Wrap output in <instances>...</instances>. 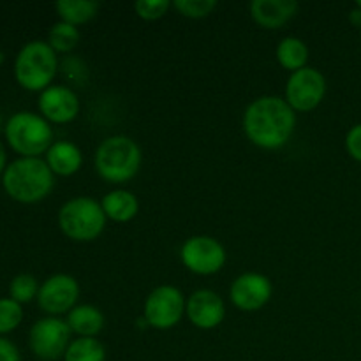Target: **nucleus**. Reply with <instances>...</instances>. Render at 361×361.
I'll list each match as a JSON object with an SVG mask.
<instances>
[{"instance_id": "nucleus-1", "label": "nucleus", "mask_w": 361, "mask_h": 361, "mask_svg": "<svg viewBox=\"0 0 361 361\" xmlns=\"http://www.w3.org/2000/svg\"><path fill=\"white\" fill-rule=\"evenodd\" d=\"M296 113L286 99L264 95L250 102L243 115V130L249 141L264 150H277L291 140Z\"/></svg>"}, {"instance_id": "nucleus-2", "label": "nucleus", "mask_w": 361, "mask_h": 361, "mask_svg": "<svg viewBox=\"0 0 361 361\" xmlns=\"http://www.w3.org/2000/svg\"><path fill=\"white\" fill-rule=\"evenodd\" d=\"M2 185L11 200L34 204L49 196L55 185V175L41 157H20L6 168Z\"/></svg>"}, {"instance_id": "nucleus-3", "label": "nucleus", "mask_w": 361, "mask_h": 361, "mask_svg": "<svg viewBox=\"0 0 361 361\" xmlns=\"http://www.w3.org/2000/svg\"><path fill=\"white\" fill-rule=\"evenodd\" d=\"M59 71L56 51L48 41H30L18 51L14 60V78L28 92H44L51 87Z\"/></svg>"}, {"instance_id": "nucleus-4", "label": "nucleus", "mask_w": 361, "mask_h": 361, "mask_svg": "<svg viewBox=\"0 0 361 361\" xmlns=\"http://www.w3.org/2000/svg\"><path fill=\"white\" fill-rule=\"evenodd\" d=\"M141 168V148L127 136L106 137L95 150V169L109 183H126Z\"/></svg>"}, {"instance_id": "nucleus-5", "label": "nucleus", "mask_w": 361, "mask_h": 361, "mask_svg": "<svg viewBox=\"0 0 361 361\" xmlns=\"http://www.w3.org/2000/svg\"><path fill=\"white\" fill-rule=\"evenodd\" d=\"M4 134L9 147L21 157H39L55 143L48 120L32 111H18L9 116Z\"/></svg>"}, {"instance_id": "nucleus-6", "label": "nucleus", "mask_w": 361, "mask_h": 361, "mask_svg": "<svg viewBox=\"0 0 361 361\" xmlns=\"http://www.w3.org/2000/svg\"><path fill=\"white\" fill-rule=\"evenodd\" d=\"M106 214L101 203L88 196H78L62 204L59 226L67 238L74 242H92L104 231Z\"/></svg>"}, {"instance_id": "nucleus-7", "label": "nucleus", "mask_w": 361, "mask_h": 361, "mask_svg": "<svg viewBox=\"0 0 361 361\" xmlns=\"http://www.w3.org/2000/svg\"><path fill=\"white\" fill-rule=\"evenodd\" d=\"M71 328L60 317H42L28 334V345L34 356L42 361H56L66 356L71 341Z\"/></svg>"}, {"instance_id": "nucleus-8", "label": "nucleus", "mask_w": 361, "mask_h": 361, "mask_svg": "<svg viewBox=\"0 0 361 361\" xmlns=\"http://www.w3.org/2000/svg\"><path fill=\"white\" fill-rule=\"evenodd\" d=\"M185 298L173 286H159L145 302V323L155 330H169L182 321L185 314Z\"/></svg>"}, {"instance_id": "nucleus-9", "label": "nucleus", "mask_w": 361, "mask_h": 361, "mask_svg": "<svg viewBox=\"0 0 361 361\" xmlns=\"http://www.w3.org/2000/svg\"><path fill=\"white\" fill-rule=\"evenodd\" d=\"M324 94H326V80L314 67H303L296 73H291L286 85V102L300 113L316 109L323 102Z\"/></svg>"}, {"instance_id": "nucleus-10", "label": "nucleus", "mask_w": 361, "mask_h": 361, "mask_svg": "<svg viewBox=\"0 0 361 361\" xmlns=\"http://www.w3.org/2000/svg\"><path fill=\"white\" fill-rule=\"evenodd\" d=\"M182 263L196 275H214L226 263V249L212 236H190L180 250Z\"/></svg>"}, {"instance_id": "nucleus-11", "label": "nucleus", "mask_w": 361, "mask_h": 361, "mask_svg": "<svg viewBox=\"0 0 361 361\" xmlns=\"http://www.w3.org/2000/svg\"><path fill=\"white\" fill-rule=\"evenodd\" d=\"M80 296V286L76 279L66 274H56L41 284L37 303L48 316L59 317L69 314L76 307Z\"/></svg>"}, {"instance_id": "nucleus-12", "label": "nucleus", "mask_w": 361, "mask_h": 361, "mask_svg": "<svg viewBox=\"0 0 361 361\" xmlns=\"http://www.w3.org/2000/svg\"><path fill=\"white\" fill-rule=\"evenodd\" d=\"M270 279L261 274H243L231 284L229 296L236 309L243 312H256L261 310L271 298Z\"/></svg>"}, {"instance_id": "nucleus-13", "label": "nucleus", "mask_w": 361, "mask_h": 361, "mask_svg": "<svg viewBox=\"0 0 361 361\" xmlns=\"http://www.w3.org/2000/svg\"><path fill=\"white\" fill-rule=\"evenodd\" d=\"M39 111L49 123H69L80 113L76 92L63 85H51L39 95Z\"/></svg>"}, {"instance_id": "nucleus-14", "label": "nucleus", "mask_w": 361, "mask_h": 361, "mask_svg": "<svg viewBox=\"0 0 361 361\" xmlns=\"http://www.w3.org/2000/svg\"><path fill=\"white\" fill-rule=\"evenodd\" d=\"M185 314L190 323L200 330H214L224 321V300L210 289H200L189 296Z\"/></svg>"}, {"instance_id": "nucleus-15", "label": "nucleus", "mask_w": 361, "mask_h": 361, "mask_svg": "<svg viewBox=\"0 0 361 361\" xmlns=\"http://www.w3.org/2000/svg\"><path fill=\"white\" fill-rule=\"evenodd\" d=\"M298 13L295 0H254L250 2V14L254 21L264 28H281Z\"/></svg>"}, {"instance_id": "nucleus-16", "label": "nucleus", "mask_w": 361, "mask_h": 361, "mask_svg": "<svg viewBox=\"0 0 361 361\" xmlns=\"http://www.w3.org/2000/svg\"><path fill=\"white\" fill-rule=\"evenodd\" d=\"M46 164L49 166L53 175L71 176L80 171L83 164V154L71 141H55L46 152Z\"/></svg>"}, {"instance_id": "nucleus-17", "label": "nucleus", "mask_w": 361, "mask_h": 361, "mask_svg": "<svg viewBox=\"0 0 361 361\" xmlns=\"http://www.w3.org/2000/svg\"><path fill=\"white\" fill-rule=\"evenodd\" d=\"M106 217L115 222H129L140 212V201L130 190L115 189L102 197L101 203Z\"/></svg>"}, {"instance_id": "nucleus-18", "label": "nucleus", "mask_w": 361, "mask_h": 361, "mask_svg": "<svg viewBox=\"0 0 361 361\" xmlns=\"http://www.w3.org/2000/svg\"><path fill=\"white\" fill-rule=\"evenodd\" d=\"M67 324L71 331L80 337L95 338L104 328V316L94 305H76L67 314Z\"/></svg>"}, {"instance_id": "nucleus-19", "label": "nucleus", "mask_w": 361, "mask_h": 361, "mask_svg": "<svg viewBox=\"0 0 361 361\" xmlns=\"http://www.w3.org/2000/svg\"><path fill=\"white\" fill-rule=\"evenodd\" d=\"M55 9L60 21L78 27L97 16L99 4L95 0H60L55 4Z\"/></svg>"}, {"instance_id": "nucleus-20", "label": "nucleus", "mask_w": 361, "mask_h": 361, "mask_svg": "<svg viewBox=\"0 0 361 361\" xmlns=\"http://www.w3.org/2000/svg\"><path fill=\"white\" fill-rule=\"evenodd\" d=\"M277 60L284 69L296 73L307 67L309 62V48L298 37H284L277 46Z\"/></svg>"}, {"instance_id": "nucleus-21", "label": "nucleus", "mask_w": 361, "mask_h": 361, "mask_svg": "<svg viewBox=\"0 0 361 361\" xmlns=\"http://www.w3.org/2000/svg\"><path fill=\"white\" fill-rule=\"evenodd\" d=\"M106 349L97 338L80 337L74 338L67 348L63 361H104Z\"/></svg>"}, {"instance_id": "nucleus-22", "label": "nucleus", "mask_w": 361, "mask_h": 361, "mask_svg": "<svg viewBox=\"0 0 361 361\" xmlns=\"http://www.w3.org/2000/svg\"><path fill=\"white\" fill-rule=\"evenodd\" d=\"M80 42V30L74 25L59 21L51 27L48 34V44L55 49L56 53H69Z\"/></svg>"}, {"instance_id": "nucleus-23", "label": "nucleus", "mask_w": 361, "mask_h": 361, "mask_svg": "<svg viewBox=\"0 0 361 361\" xmlns=\"http://www.w3.org/2000/svg\"><path fill=\"white\" fill-rule=\"evenodd\" d=\"M39 286L37 279L30 274H20L11 281L9 284V298L18 302L20 305L23 303H30L32 300H37L39 295Z\"/></svg>"}, {"instance_id": "nucleus-24", "label": "nucleus", "mask_w": 361, "mask_h": 361, "mask_svg": "<svg viewBox=\"0 0 361 361\" xmlns=\"http://www.w3.org/2000/svg\"><path fill=\"white\" fill-rule=\"evenodd\" d=\"M23 321V309L13 298H0V337L16 330Z\"/></svg>"}, {"instance_id": "nucleus-25", "label": "nucleus", "mask_w": 361, "mask_h": 361, "mask_svg": "<svg viewBox=\"0 0 361 361\" xmlns=\"http://www.w3.org/2000/svg\"><path fill=\"white\" fill-rule=\"evenodd\" d=\"M175 9L182 16L190 18V20H201L207 18L217 9V0H175Z\"/></svg>"}, {"instance_id": "nucleus-26", "label": "nucleus", "mask_w": 361, "mask_h": 361, "mask_svg": "<svg viewBox=\"0 0 361 361\" xmlns=\"http://www.w3.org/2000/svg\"><path fill=\"white\" fill-rule=\"evenodd\" d=\"M171 4L168 0H137L134 4V11L137 16L145 21H155L161 20L166 13H168Z\"/></svg>"}, {"instance_id": "nucleus-27", "label": "nucleus", "mask_w": 361, "mask_h": 361, "mask_svg": "<svg viewBox=\"0 0 361 361\" xmlns=\"http://www.w3.org/2000/svg\"><path fill=\"white\" fill-rule=\"evenodd\" d=\"M62 71H63V74H66V78L71 81V83L80 85V87H81V85L87 81V74H88L87 67H85V63L81 62V60L67 59L66 62H63Z\"/></svg>"}, {"instance_id": "nucleus-28", "label": "nucleus", "mask_w": 361, "mask_h": 361, "mask_svg": "<svg viewBox=\"0 0 361 361\" xmlns=\"http://www.w3.org/2000/svg\"><path fill=\"white\" fill-rule=\"evenodd\" d=\"M345 150L355 161L361 162V123L351 127V130L345 136Z\"/></svg>"}, {"instance_id": "nucleus-29", "label": "nucleus", "mask_w": 361, "mask_h": 361, "mask_svg": "<svg viewBox=\"0 0 361 361\" xmlns=\"http://www.w3.org/2000/svg\"><path fill=\"white\" fill-rule=\"evenodd\" d=\"M0 361H21L18 348L6 337H0Z\"/></svg>"}, {"instance_id": "nucleus-30", "label": "nucleus", "mask_w": 361, "mask_h": 361, "mask_svg": "<svg viewBox=\"0 0 361 361\" xmlns=\"http://www.w3.org/2000/svg\"><path fill=\"white\" fill-rule=\"evenodd\" d=\"M7 154H6V148H4L2 141H0V176L4 175V171H6L7 168Z\"/></svg>"}, {"instance_id": "nucleus-31", "label": "nucleus", "mask_w": 361, "mask_h": 361, "mask_svg": "<svg viewBox=\"0 0 361 361\" xmlns=\"http://www.w3.org/2000/svg\"><path fill=\"white\" fill-rule=\"evenodd\" d=\"M349 20H351L353 23L356 25V27L361 28V9H358V7H356V9L353 11L351 14H349Z\"/></svg>"}, {"instance_id": "nucleus-32", "label": "nucleus", "mask_w": 361, "mask_h": 361, "mask_svg": "<svg viewBox=\"0 0 361 361\" xmlns=\"http://www.w3.org/2000/svg\"><path fill=\"white\" fill-rule=\"evenodd\" d=\"M356 7H358V9H361V0H358V2H356Z\"/></svg>"}, {"instance_id": "nucleus-33", "label": "nucleus", "mask_w": 361, "mask_h": 361, "mask_svg": "<svg viewBox=\"0 0 361 361\" xmlns=\"http://www.w3.org/2000/svg\"><path fill=\"white\" fill-rule=\"evenodd\" d=\"M0 60H2V53H0Z\"/></svg>"}, {"instance_id": "nucleus-34", "label": "nucleus", "mask_w": 361, "mask_h": 361, "mask_svg": "<svg viewBox=\"0 0 361 361\" xmlns=\"http://www.w3.org/2000/svg\"><path fill=\"white\" fill-rule=\"evenodd\" d=\"M360 39H361V28H360Z\"/></svg>"}]
</instances>
